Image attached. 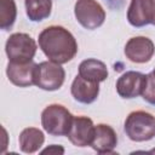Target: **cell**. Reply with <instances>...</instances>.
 <instances>
[{
	"label": "cell",
	"mask_w": 155,
	"mask_h": 155,
	"mask_svg": "<svg viewBox=\"0 0 155 155\" xmlns=\"http://www.w3.org/2000/svg\"><path fill=\"white\" fill-rule=\"evenodd\" d=\"M19 149L25 154L38 151L45 142V136L41 130L36 127H27L19 134Z\"/></svg>",
	"instance_id": "obj_15"
},
{
	"label": "cell",
	"mask_w": 155,
	"mask_h": 155,
	"mask_svg": "<svg viewBox=\"0 0 155 155\" xmlns=\"http://www.w3.org/2000/svg\"><path fill=\"white\" fill-rule=\"evenodd\" d=\"M94 134L93 121L87 116H74L68 138L75 147H87L91 145Z\"/></svg>",
	"instance_id": "obj_10"
},
{
	"label": "cell",
	"mask_w": 155,
	"mask_h": 155,
	"mask_svg": "<svg viewBox=\"0 0 155 155\" xmlns=\"http://www.w3.org/2000/svg\"><path fill=\"white\" fill-rule=\"evenodd\" d=\"M142 97L147 103L155 105V76H154L153 71L147 74L145 85H144V88L142 92Z\"/></svg>",
	"instance_id": "obj_18"
},
{
	"label": "cell",
	"mask_w": 155,
	"mask_h": 155,
	"mask_svg": "<svg viewBox=\"0 0 155 155\" xmlns=\"http://www.w3.org/2000/svg\"><path fill=\"white\" fill-rule=\"evenodd\" d=\"M25 13L31 22H41L50 17L52 0H25Z\"/></svg>",
	"instance_id": "obj_16"
},
{
	"label": "cell",
	"mask_w": 155,
	"mask_h": 155,
	"mask_svg": "<svg viewBox=\"0 0 155 155\" xmlns=\"http://www.w3.org/2000/svg\"><path fill=\"white\" fill-rule=\"evenodd\" d=\"M65 71L61 64L52 61L36 64L34 71V85L45 91L59 90L64 82Z\"/></svg>",
	"instance_id": "obj_5"
},
{
	"label": "cell",
	"mask_w": 155,
	"mask_h": 155,
	"mask_svg": "<svg viewBox=\"0 0 155 155\" xmlns=\"http://www.w3.org/2000/svg\"><path fill=\"white\" fill-rule=\"evenodd\" d=\"M147 75L130 70L124 73L116 81V92L121 98L131 99L138 96H142Z\"/></svg>",
	"instance_id": "obj_9"
},
{
	"label": "cell",
	"mask_w": 155,
	"mask_h": 155,
	"mask_svg": "<svg viewBox=\"0 0 155 155\" xmlns=\"http://www.w3.org/2000/svg\"><path fill=\"white\" fill-rule=\"evenodd\" d=\"M124 131L133 142H145L155 137V117L144 110L128 114L125 120Z\"/></svg>",
	"instance_id": "obj_3"
},
{
	"label": "cell",
	"mask_w": 155,
	"mask_h": 155,
	"mask_svg": "<svg viewBox=\"0 0 155 155\" xmlns=\"http://www.w3.org/2000/svg\"><path fill=\"white\" fill-rule=\"evenodd\" d=\"M117 145V136L114 128L107 124L94 126V134L91 147L98 154H111Z\"/></svg>",
	"instance_id": "obj_12"
},
{
	"label": "cell",
	"mask_w": 155,
	"mask_h": 155,
	"mask_svg": "<svg viewBox=\"0 0 155 155\" xmlns=\"http://www.w3.org/2000/svg\"><path fill=\"white\" fill-rule=\"evenodd\" d=\"M155 53L154 42L147 36L131 38L125 45V56L133 63H147Z\"/></svg>",
	"instance_id": "obj_8"
},
{
	"label": "cell",
	"mask_w": 155,
	"mask_h": 155,
	"mask_svg": "<svg viewBox=\"0 0 155 155\" xmlns=\"http://www.w3.org/2000/svg\"><path fill=\"white\" fill-rule=\"evenodd\" d=\"M74 15L76 21L87 30L99 28L105 21V11L96 0H76Z\"/></svg>",
	"instance_id": "obj_6"
},
{
	"label": "cell",
	"mask_w": 155,
	"mask_h": 155,
	"mask_svg": "<svg viewBox=\"0 0 155 155\" xmlns=\"http://www.w3.org/2000/svg\"><path fill=\"white\" fill-rule=\"evenodd\" d=\"M39 46L52 62L64 64L78 53V42L74 35L62 25H50L39 34Z\"/></svg>",
	"instance_id": "obj_1"
},
{
	"label": "cell",
	"mask_w": 155,
	"mask_h": 155,
	"mask_svg": "<svg viewBox=\"0 0 155 155\" xmlns=\"http://www.w3.org/2000/svg\"><path fill=\"white\" fill-rule=\"evenodd\" d=\"M41 153L42 154H63L64 153V149L62 147L57 145V144H52V145L45 148Z\"/></svg>",
	"instance_id": "obj_19"
},
{
	"label": "cell",
	"mask_w": 155,
	"mask_h": 155,
	"mask_svg": "<svg viewBox=\"0 0 155 155\" xmlns=\"http://www.w3.org/2000/svg\"><path fill=\"white\" fill-rule=\"evenodd\" d=\"M71 96L74 99L82 104L93 103L99 94V82L90 81L80 75H76L70 87Z\"/></svg>",
	"instance_id": "obj_13"
},
{
	"label": "cell",
	"mask_w": 155,
	"mask_h": 155,
	"mask_svg": "<svg viewBox=\"0 0 155 155\" xmlns=\"http://www.w3.org/2000/svg\"><path fill=\"white\" fill-rule=\"evenodd\" d=\"M79 75L90 81L102 82L108 78V68L102 61L87 58L80 63Z\"/></svg>",
	"instance_id": "obj_14"
},
{
	"label": "cell",
	"mask_w": 155,
	"mask_h": 155,
	"mask_svg": "<svg viewBox=\"0 0 155 155\" xmlns=\"http://www.w3.org/2000/svg\"><path fill=\"white\" fill-rule=\"evenodd\" d=\"M153 25H155V21H154V23H153Z\"/></svg>",
	"instance_id": "obj_22"
},
{
	"label": "cell",
	"mask_w": 155,
	"mask_h": 155,
	"mask_svg": "<svg viewBox=\"0 0 155 155\" xmlns=\"http://www.w3.org/2000/svg\"><path fill=\"white\" fill-rule=\"evenodd\" d=\"M151 153H155V149H154V150H151Z\"/></svg>",
	"instance_id": "obj_21"
},
{
	"label": "cell",
	"mask_w": 155,
	"mask_h": 155,
	"mask_svg": "<svg viewBox=\"0 0 155 155\" xmlns=\"http://www.w3.org/2000/svg\"><path fill=\"white\" fill-rule=\"evenodd\" d=\"M17 17V6L15 0H0V28L8 30L13 27Z\"/></svg>",
	"instance_id": "obj_17"
},
{
	"label": "cell",
	"mask_w": 155,
	"mask_h": 155,
	"mask_svg": "<svg viewBox=\"0 0 155 155\" xmlns=\"http://www.w3.org/2000/svg\"><path fill=\"white\" fill-rule=\"evenodd\" d=\"M38 50L35 40L25 33H13L8 36L5 51L10 62L25 63L33 61Z\"/></svg>",
	"instance_id": "obj_4"
},
{
	"label": "cell",
	"mask_w": 155,
	"mask_h": 155,
	"mask_svg": "<svg viewBox=\"0 0 155 155\" xmlns=\"http://www.w3.org/2000/svg\"><path fill=\"white\" fill-rule=\"evenodd\" d=\"M153 74H154V76H155V69H154V70H153Z\"/></svg>",
	"instance_id": "obj_20"
},
{
	"label": "cell",
	"mask_w": 155,
	"mask_h": 155,
	"mask_svg": "<svg viewBox=\"0 0 155 155\" xmlns=\"http://www.w3.org/2000/svg\"><path fill=\"white\" fill-rule=\"evenodd\" d=\"M127 21L136 28L153 24L155 21V0H131Z\"/></svg>",
	"instance_id": "obj_7"
},
{
	"label": "cell",
	"mask_w": 155,
	"mask_h": 155,
	"mask_svg": "<svg viewBox=\"0 0 155 155\" xmlns=\"http://www.w3.org/2000/svg\"><path fill=\"white\" fill-rule=\"evenodd\" d=\"M36 64L30 61L25 63L10 62L6 67V75L8 80L18 87H29L34 85V71Z\"/></svg>",
	"instance_id": "obj_11"
},
{
	"label": "cell",
	"mask_w": 155,
	"mask_h": 155,
	"mask_svg": "<svg viewBox=\"0 0 155 155\" xmlns=\"http://www.w3.org/2000/svg\"><path fill=\"white\" fill-rule=\"evenodd\" d=\"M73 119V114L62 104H50L41 113V126L50 136H68Z\"/></svg>",
	"instance_id": "obj_2"
}]
</instances>
